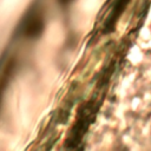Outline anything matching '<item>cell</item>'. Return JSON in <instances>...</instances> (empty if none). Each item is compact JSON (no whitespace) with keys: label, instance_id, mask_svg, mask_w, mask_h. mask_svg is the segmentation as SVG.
<instances>
[{"label":"cell","instance_id":"cell-1","mask_svg":"<svg viewBox=\"0 0 151 151\" xmlns=\"http://www.w3.org/2000/svg\"><path fill=\"white\" fill-rule=\"evenodd\" d=\"M42 28V22L40 20L39 17L34 15L32 18H29L27 21H26V25H25V34L28 35V37H35L40 33Z\"/></svg>","mask_w":151,"mask_h":151}]
</instances>
